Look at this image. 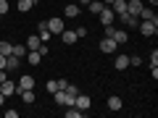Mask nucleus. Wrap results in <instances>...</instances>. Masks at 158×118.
I'll return each instance as SVG.
<instances>
[{"label":"nucleus","mask_w":158,"mask_h":118,"mask_svg":"<svg viewBox=\"0 0 158 118\" xmlns=\"http://www.w3.org/2000/svg\"><path fill=\"white\" fill-rule=\"evenodd\" d=\"M137 26H140V32L145 34V37H153V34L158 32V18H148V21H140Z\"/></svg>","instance_id":"obj_1"},{"label":"nucleus","mask_w":158,"mask_h":118,"mask_svg":"<svg viewBox=\"0 0 158 118\" xmlns=\"http://www.w3.org/2000/svg\"><path fill=\"white\" fill-rule=\"evenodd\" d=\"M98 18H100V24H103V26H108V24H113V18H116V13L111 11V6H106V8H103L100 13H98Z\"/></svg>","instance_id":"obj_2"},{"label":"nucleus","mask_w":158,"mask_h":118,"mask_svg":"<svg viewBox=\"0 0 158 118\" xmlns=\"http://www.w3.org/2000/svg\"><path fill=\"white\" fill-rule=\"evenodd\" d=\"M45 24H48V29H50V34H61L63 29H66L63 26V18H50V21H45Z\"/></svg>","instance_id":"obj_3"},{"label":"nucleus","mask_w":158,"mask_h":118,"mask_svg":"<svg viewBox=\"0 0 158 118\" xmlns=\"http://www.w3.org/2000/svg\"><path fill=\"white\" fill-rule=\"evenodd\" d=\"M111 39L116 42V45H124L127 39H129V34H127L124 29H116V26H113V32H111Z\"/></svg>","instance_id":"obj_4"},{"label":"nucleus","mask_w":158,"mask_h":118,"mask_svg":"<svg viewBox=\"0 0 158 118\" xmlns=\"http://www.w3.org/2000/svg\"><path fill=\"white\" fill-rule=\"evenodd\" d=\"M142 0H127V13H132V16H140V11H142Z\"/></svg>","instance_id":"obj_5"},{"label":"nucleus","mask_w":158,"mask_h":118,"mask_svg":"<svg viewBox=\"0 0 158 118\" xmlns=\"http://www.w3.org/2000/svg\"><path fill=\"white\" fill-rule=\"evenodd\" d=\"M16 89H19V87L13 84V81H8V79H6V81H0V92H3V97H11V95H16Z\"/></svg>","instance_id":"obj_6"},{"label":"nucleus","mask_w":158,"mask_h":118,"mask_svg":"<svg viewBox=\"0 0 158 118\" xmlns=\"http://www.w3.org/2000/svg\"><path fill=\"white\" fill-rule=\"evenodd\" d=\"M98 47H100L103 53H116V47H118V45L113 42L111 37H103V39H100V45H98Z\"/></svg>","instance_id":"obj_7"},{"label":"nucleus","mask_w":158,"mask_h":118,"mask_svg":"<svg viewBox=\"0 0 158 118\" xmlns=\"http://www.w3.org/2000/svg\"><path fill=\"white\" fill-rule=\"evenodd\" d=\"M16 87H19V89H34V79L29 76V73H24V76L19 79V84H16ZM19 89H16V92H19Z\"/></svg>","instance_id":"obj_8"},{"label":"nucleus","mask_w":158,"mask_h":118,"mask_svg":"<svg viewBox=\"0 0 158 118\" xmlns=\"http://www.w3.org/2000/svg\"><path fill=\"white\" fill-rule=\"evenodd\" d=\"M74 108L87 110V108H90V97H87V95H77V97H74Z\"/></svg>","instance_id":"obj_9"},{"label":"nucleus","mask_w":158,"mask_h":118,"mask_svg":"<svg viewBox=\"0 0 158 118\" xmlns=\"http://www.w3.org/2000/svg\"><path fill=\"white\" fill-rule=\"evenodd\" d=\"M111 11L116 13V16L127 13V0H113V3H111Z\"/></svg>","instance_id":"obj_10"},{"label":"nucleus","mask_w":158,"mask_h":118,"mask_svg":"<svg viewBox=\"0 0 158 118\" xmlns=\"http://www.w3.org/2000/svg\"><path fill=\"white\" fill-rule=\"evenodd\" d=\"M113 68H118V71L129 68V55H116V61H113Z\"/></svg>","instance_id":"obj_11"},{"label":"nucleus","mask_w":158,"mask_h":118,"mask_svg":"<svg viewBox=\"0 0 158 118\" xmlns=\"http://www.w3.org/2000/svg\"><path fill=\"white\" fill-rule=\"evenodd\" d=\"M37 37H40V42H50V29H48V24H45V21L40 24V32H37Z\"/></svg>","instance_id":"obj_12"},{"label":"nucleus","mask_w":158,"mask_h":118,"mask_svg":"<svg viewBox=\"0 0 158 118\" xmlns=\"http://www.w3.org/2000/svg\"><path fill=\"white\" fill-rule=\"evenodd\" d=\"M61 39H63V42H66V45H74V42H77V32H71V29H69V32H66V29H63V32H61Z\"/></svg>","instance_id":"obj_13"},{"label":"nucleus","mask_w":158,"mask_h":118,"mask_svg":"<svg viewBox=\"0 0 158 118\" xmlns=\"http://www.w3.org/2000/svg\"><path fill=\"white\" fill-rule=\"evenodd\" d=\"M121 108H124V102H121V97H108V110H121Z\"/></svg>","instance_id":"obj_14"},{"label":"nucleus","mask_w":158,"mask_h":118,"mask_svg":"<svg viewBox=\"0 0 158 118\" xmlns=\"http://www.w3.org/2000/svg\"><path fill=\"white\" fill-rule=\"evenodd\" d=\"M19 63H21V58L8 55V58H6V71H13V68H19Z\"/></svg>","instance_id":"obj_15"},{"label":"nucleus","mask_w":158,"mask_h":118,"mask_svg":"<svg viewBox=\"0 0 158 118\" xmlns=\"http://www.w3.org/2000/svg\"><path fill=\"white\" fill-rule=\"evenodd\" d=\"M27 61L32 63V66H37V63L42 61V55H40V50H27Z\"/></svg>","instance_id":"obj_16"},{"label":"nucleus","mask_w":158,"mask_h":118,"mask_svg":"<svg viewBox=\"0 0 158 118\" xmlns=\"http://www.w3.org/2000/svg\"><path fill=\"white\" fill-rule=\"evenodd\" d=\"M87 8H90V13H95V16H98L106 6H103V0H90V6H87Z\"/></svg>","instance_id":"obj_17"},{"label":"nucleus","mask_w":158,"mask_h":118,"mask_svg":"<svg viewBox=\"0 0 158 118\" xmlns=\"http://www.w3.org/2000/svg\"><path fill=\"white\" fill-rule=\"evenodd\" d=\"M40 45H42V42H40V37H37V34H32V37L27 39V50H37Z\"/></svg>","instance_id":"obj_18"},{"label":"nucleus","mask_w":158,"mask_h":118,"mask_svg":"<svg viewBox=\"0 0 158 118\" xmlns=\"http://www.w3.org/2000/svg\"><path fill=\"white\" fill-rule=\"evenodd\" d=\"M79 13H82V8H79V6H71V3L66 6V16H69V18H77Z\"/></svg>","instance_id":"obj_19"},{"label":"nucleus","mask_w":158,"mask_h":118,"mask_svg":"<svg viewBox=\"0 0 158 118\" xmlns=\"http://www.w3.org/2000/svg\"><path fill=\"white\" fill-rule=\"evenodd\" d=\"M19 92H21V100L27 102V105H32V102H34V92L32 89H19Z\"/></svg>","instance_id":"obj_20"},{"label":"nucleus","mask_w":158,"mask_h":118,"mask_svg":"<svg viewBox=\"0 0 158 118\" xmlns=\"http://www.w3.org/2000/svg\"><path fill=\"white\" fill-rule=\"evenodd\" d=\"M11 53H13V45H11V42H6V39H3V42H0V55H11Z\"/></svg>","instance_id":"obj_21"},{"label":"nucleus","mask_w":158,"mask_h":118,"mask_svg":"<svg viewBox=\"0 0 158 118\" xmlns=\"http://www.w3.org/2000/svg\"><path fill=\"white\" fill-rule=\"evenodd\" d=\"M32 6H34V0H19V11H21V13L32 11Z\"/></svg>","instance_id":"obj_22"},{"label":"nucleus","mask_w":158,"mask_h":118,"mask_svg":"<svg viewBox=\"0 0 158 118\" xmlns=\"http://www.w3.org/2000/svg\"><path fill=\"white\" fill-rule=\"evenodd\" d=\"M11 55L24 58V55H27V45H13V53H11Z\"/></svg>","instance_id":"obj_23"},{"label":"nucleus","mask_w":158,"mask_h":118,"mask_svg":"<svg viewBox=\"0 0 158 118\" xmlns=\"http://www.w3.org/2000/svg\"><path fill=\"white\" fill-rule=\"evenodd\" d=\"M8 13V0H0V16H6Z\"/></svg>","instance_id":"obj_24"},{"label":"nucleus","mask_w":158,"mask_h":118,"mask_svg":"<svg viewBox=\"0 0 158 118\" xmlns=\"http://www.w3.org/2000/svg\"><path fill=\"white\" fill-rule=\"evenodd\" d=\"M140 63H142L140 55H132V58H129V66H140Z\"/></svg>","instance_id":"obj_25"},{"label":"nucleus","mask_w":158,"mask_h":118,"mask_svg":"<svg viewBox=\"0 0 158 118\" xmlns=\"http://www.w3.org/2000/svg\"><path fill=\"white\" fill-rule=\"evenodd\" d=\"M150 66H158V50L150 53Z\"/></svg>","instance_id":"obj_26"},{"label":"nucleus","mask_w":158,"mask_h":118,"mask_svg":"<svg viewBox=\"0 0 158 118\" xmlns=\"http://www.w3.org/2000/svg\"><path fill=\"white\" fill-rule=\"evenodd\" d=\"M77 37H79V39L87 37V26H79V29H77Z\"/></svg>","instance_id":"obj_27"},{"label":"nucleus","mask_w":158,"mask_h":118,"mask_svg":"<svg viewBox=\"0 0 158 118\" xmlns=\"http://www.w3.org/2000/svg\"><path fill=\"white\" fill-rule=\"evenodd\" d=\"M45 89H48V92H56V89H58V81H48Z\"/></svg>","instance_id":"obj_28"},{"label":"nucleus","mask_w":158,"mask_h":118,"mask_svg":"<svg viewBox=\"0 0 158 118\" xmlns=\"http://www.w3.org/2000/svg\"><path fill=\"white\" fill-rule=\"evenodd\" d=\"M6 116H8V118H16V116H19V110H13V108H8V110H6Z\"/></svg>","instance_id":"obj_29"},{"label":"nucleus","mask_w":158,"mask_h":118,"mask_svg":"<svg viewBox=\"0 0 158 118\" xmlns=\"http://www.w3.org/2000/svg\"><path fill=\"white\" fill-rule=\"evenodd\" d=\"M0 68H6V55H0Z\"/></svg>","instance_id":"obj_30"},{"label":"nucleus","mask_w":158,"mask_h":118,"mask_svg":"<svg viewBox=\"0 0 158 118\" xmlns=\"http://www.w3.org/2000/svg\"><path fill=\"white\" fill-rule=\"evenodd\" d=\"M79 6H90V0H79Z\"/></svg>","instance_id":"obj_31"},{"label":"nucleus","mask_w":158,"mask_h":118,"mask_svg":"<svg viewBox=\"0 0 158 118\" xmlns=\"http://www.w3.org/2000/svg\"><path fill=\"white\" fill-rule=\"evenodd\" d=\"M3 102H6V97H3V92H0V105H3Z\"/></svg>","instance_id":"obj_32"},{"label":"nucleus","mask_w":158,"mask_h":118,"mask_svg":"<svg viewBox=\"0 0 158 118\" xmlns=\"http://www.w3.org/2000/svg\"><path fill=\"white\" fill-rule=\"evenodd\" d=\"M111 3H113V0H103V6H111Z\"/></svg>","instance_id":"obj_33"},{"label":"nucleus","mask_w":158,"mask_h":118,"mask_svg":"<svg viewBox=\"0 0 158 118\" xmlns=\"http://www.w3.org/2000/svg\"><path fill=\"white\" fill-rule=\"evenodd\" d=\"M150 3H153V6H156V3H158V0H150Z\"/></svg>","instance_id":"obj_34"},{"label":"nucleus","mask_w":158,"mask_h":118,"mask_svg":"<svg viewBox=\"0 0 158 118\" xmlns=\"http://www.w3.org/2000/svg\"><path fill=\"white\" fill-rule=\"evenodd\" d=\"M0 18H3V16H0Z\"/></svg>","instance_id":"obj_35"}]
</instances>
